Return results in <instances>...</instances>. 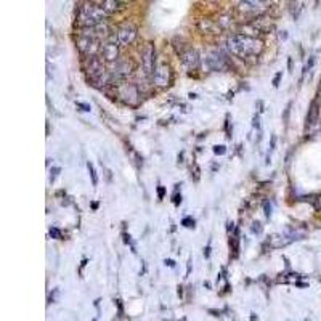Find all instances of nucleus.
Wrapping results in <instances>:
<instances>
[{"mask_svg": "<svg viewBox=\"0 0 321 321\" xmlns=\"http://www.w3.org/2000/svg\"><path fill=\"white\" fill-rule=\"evenodd\" d=\"M228 50H230L233 55L240 56V58H254L258 53L262 52V42L257 39V37H249V36H242V34H233L228 37L226 40Z\"/></svg>", "mask_w": 321, "mask_h": 321, "instance_id": "1", "label": "nucleus"}, {"mask_svg": "<svg viewBox=\"0 0 321 321\" xmlns=\"http://www.w3.org/2000/svg\"><path fill=\"white\" fill-rule=\"evenodd\" d=\"M110 14L102 8L100 4L86 2V4H80V6H79L78 22L82 28H92V26L102 24V22H104V20Z\"/></svg>", "mask_w": 321, "mask_h": 321, "instance_id": "2", "label": "nucleus"}, {"mask_svg": "<svg viewBox=\"0 0 321 321\" xmlns=\"http://www.w3.org/2000/svg\"><path fill=\"white\" fill-rule=\"evenodd\" d=\"M119 98L127 104H135L140 100V92L135 84H120L116 88Z\"/></svg>", "mask_w": 321, "mask_h": 321, "instance_id": "3", "label": "nucleus"}, {"mask_svg": "<svg viewBox=\"0 0 321 321\" xmlns=\"http://www.w3.org/2000/svg\"><path fill=\"white\" fill-rule=\"evenodd\" d=\"M103 58L108 61V63H116L119 60V39L118 34H111L108 37V42H106L102 47Z\"/></svg>", "mask_w": 321, "mask_h": 321, "instance_id": "4", "label": "nucleus"}, {"mask_svg": "<svg viewBox=\"0 0 321 321\" xmlns=\"http://www.w3.org/2000/svg\"><path fill=\"white\" fill-rule=\"evenodd\" d=\"M154 60H156V52H154V45L151 42L144 45L143 53H142V70L144 72V76H150L154 71Z\"/></svg>", "mask_w": 321, "mask_h": 321, "instance_id": "5", "label": "nucleus"}, {"mask_svg": "<svg viewBox=\"0 0 321 321\" xmlns=\"http://www.w3.org/2000/svg\"><path fill=\"white\" fill-rule=\"evenodd\" d=\"M102 47H103V45H100V40L88 39V37H79V39H78V48L87 58L96 56L98 52H102Z\"/></svg>", "mask_w": 321, "mask_h": 321, "instance_id": "6", "label": "nucleus"}, {"mask_svg": "<svg viewBox=\"0 0 321 321\" xmlns=\"http://www.w3.org/2000/svg\"><path fill=\"white\" fill-rule=\"evenodd\" d=\"M110 26L106 22L102 24L92 26V28H82L80 30V37H88V39H95V40H102L104 37H110Z\"/></svg>", "mask_w": 321, "mask_h": 321, "instance_id": "7", "label": "nucleus"}, {"mask_svg": "<svg viewBox=\"0 0 321 321\" xmlns=\"http://www.w3.org/2000/svg\"><path fill=\"white\" fill-rule=\"evenodd\" d=\"M240 12L242 13H252V14H260L265 10L270 8V2H262V0H244L238 4Z\"/></svg>", "mask_w": 321, "mask_h": 321, "instance_id": "8", "label": "nucleus"}, {"mask_svg": "<svg viewBox=\"0 0 321 321\" xmlns=\"http://www.w3.org/2000/svg\"><path fill=\"white\" fill-rule=\"evenodd\" d=\"M84 70H86L87 76L88 78L94 80L96 79L98 76L103 74L106 70L103 68V61L98 58V56H90V58H86V61H84Z\"/></svg>", "mask_w": 321, "mask_h": 321, "instance_id": "9", "label": "nucleus"}, {"mask_svg": "<svg viewBox=\"0 0 321 321\" xmlns=\"http://www.w3.org/2000/svg\"><path fill=\"white\" fill-rule=\"evenodd\" d=\"M152 82L156 84L158 87H167L170 82V68L166 63H158L154 68V72H152Z\"/></svg>", "mask_w": 321, "mask_h": 321, "instance_id": "10", "label": "nucleus"}, {"mask_svg": "<svg viewBox=\"0 0 321 321\" xmlns=\"http://www.w3.org/2000/svg\"><path fill=\"white\" fill-rule=\"evenodd\" d=\"M204 64L208 66V70L210 71H220L225 68V58L222 56V53L217 50H210L206 53L204 56Z\"/></svg>", "mask_w": 321, "mask_h": 321, "instance_id": "11", "label": "nucleus"}, {"mask_svg": "<svg viewBox=\"0 0 321 321\" xmlns=\"http://www.w3.org/2000/svg\"><path fill=\"white\" fill-rule=\"evenodd\" d=\"M136 37V28L130 22H127V24L120 26L119 30H118V39H119V45L120 47H126V45L132 44Z\"/></svg>", "mask_w": 321, "mask_h": 321, "instance_id": "12", "label": "nucleus"}, {"mask_svg": "<svg viewBox=\"0 0 321 321\" xmlns=\"http://www.w3.org/2000/svg\"><path fill=\"white\" fill-rule=\"evenodd\" d=\"M112 68H111V76H112V79L114 78H126V76H128L132 72V63L128 60H118L116 63H111Z\"/></svg>", "mask_w": 321, "mask_h": 321, "instance_id": "13", "label": "nucleus"}, {"mask_svg": "<svg viewBox=\"0 0 321 321\" xmlns=\"http://www.w3.org/2000/svg\"><path fill=\"white\" fill-rule=\"evenodd\" d=\"M182 63L185 64L188 70H198L200 66V53L194 48H188L182 53Z\"/></svg>", "mask_w": 321, "mask_h": 321, "instance_id": "14", "label": "nucleus"}, {"mask_svg": "<svg viewBox=\"0 0 321 321\" xmlns=\"http://www.w3.org/2000/svg\"><path fill=\"white\" fill-rule=\"evenodd\" d=\"M318 120H320V104H318V100H315L312 103L310 110H308V114H307V134L310 128L313 127H318Z\"/></svg>", "mask_w": 321, "mask_h": 321, "instance_id": "15", "label": "nucleus"}, {"mask_svg": "<svg viewBox=\"0 0 321 321\" xmlns=\"http://www.w3.org/2000/svg\"><path fill=\"white\" fill-rule=\"evenodd\" d=\"M198 26H200V29L202 30L204 34H206V32H209V34H217L218 30H220V28H218L214 21H210V20H201L200 22H198Z\"/></svg>", "mask_w": 321, "mask_h": 321, "instance_id": "16", "label": "nucleus"}, {"mask_svg": "<svg viewBox=\"0 0 321 321\" xmlns=\"http://www.w3.org/2000/svg\"><path fill=\"white\" fill-rule=\"evenodd\" d=\"M98 4H100V6L108 14H112L114 12L119 8V5H120L119 2H114V0H104V2H98Z\"/></svg>", "mask_w": 321, "mask_h": 321, "instance_id": "17", "label": "nucleus"}, {"mask_svg": "<svg viewBox=\"0 0 321 321\" xmlns=\"http://www.w3.org/2000/svg\"><path fill=\"white\" fill-rule=\"evenodd\" d=\"M87 167H88V172H90V177H92V183L96 186L98 185V177H96V172H95V169H94V166H92L90 162L87 164Z\"/></svg>", "mask_w": 321, "mask_h": 321, "instance_id": "18", "label": "nucleus"}, {"mask_svg": "<svg viewBox=\"0 0 321 321\" xmlns=\"http://www.w3.org/2000/svg\"><path fill=\"white\" fill-rule=\"evenodd\" d=\"M217 24H218V28L222 26V28H228L232 24V21H230V18L228 16H220L218 18V21H217Z\"/></svg>", "mask_w": 321, "mask_h": 321, "instance_id": "19", "label": "nucleus"}, {"mask_svg": "<svg viewBox=\"0 0 321 321\" xmlns=\"http://www.w3.org/2000/svg\"><path fill=\"white\" fill-rule=\"evenodd\" d=\"M214 152H216V154H218V156H222V154H225V152H226V148L222 146V144H220V146L217 144V146H214Z\"/></svg>", "mask_w": 321, "mask_h": 321, "instance_id": "20", "label": "nucleus"}, {"mask_svg": "<svg viewBox=\"0 0 321 321\" xmlns=\"http://www.w3.org/2000/svg\"><path fill=\"white\" fill-rule=\"evenodd\" d=\"M183 225H185V226H188V228H194V220H191L190 217H186V218H183Z\"/></svg>", "mask_w": 321, "mask_h": 321, "instance_id": "21", "label": "nucleus"}, {"mask_svg": "<svg viewBox=\"0 0 321 321\" xmlns=\"http://www.w3.org/2000/svg\"><path fill=\"white\" fill-rule=\"evenodd\" d=\"M252 232H254V233H260L262 232V225L258 224V222H254V224H252Z\"/></svg>", "mask_w": 321, "mask_h": 321, "instance_id": "22", "label": "nucleus"}, {"mask_svg": "<svg viewBox=\"0 0 321 321\" xmlns=\"http://www.w3.org/2000/svg\"><path fill=\"white\" fill-rule=\"evenodd\" d=\"M50 236H52V238H56L58 240L60 236H61V233H60L58 228H52V230H50Z\"/></svg>", "mask_w": 321, "mask_h": 321, "instance_id": "23", "label": "nucleus"}, {"mask_svg": "<svg viewBox=\"0 0 321 321\" xmlns=\"http://www.w3.org/2000/svg\"><path fill=\"white\" fill-rule=\"evenodd\" d=\"M50 174H52V177H50V180L53 182V180H55V177H56V175L60 174V167H55V169H52V172H50Z\"/></svg>", "mask_w": 321, "mask_h": 321, "instance_id": "24", "label": "nucleus"}, {"mask_svg": "<svg viewBox=\"0 0 321 321\" xmlns=\"http://www.w3.org/2000/svg\"><path fill=\"white\" fill-rule=\"evenodd\" d=\"M281 76H282L281 72H278L276 76H274V79H273V86H274V87H278V86H280V79H281Z\"/></svg>", "mask_w": 321, "mask_h": 321, "instance_id": "25", "label": "nucleus"}, {"mask_svg": "<svg viewBox=\"0 0 321 321\" xmlns=\"http://www.w3.org/2000/svg\"><path fill=\"white\" fill-rule=\"evenodd\" d=\"M265 216L268 217V218H270V216H272V206H270L268 202L265 204Z\"/></svg>", "mask_w": 321, "mask_h": 321, "instance_id": "26", "label": "nucleus"}, {"mask_svg": "<svg viewBox=\"0 0 321 321\" xmlns=\"http://www.w3.org/2000/svg\"><path fill=\"white\" fill-rule=\"evenodd\" d=\"M278 39L280 40H286L288 39V32H286V30H281V32L278 34Z\"/></svg>", "mask_w": 321, "mask_h": 321, "instance_id": "27", "label": "nucleus"}, {"mask_svg": "<svg viewBox=\"0 0 321 321\" xmlns=\"http://www.w3.org/2000/svg\"><path fill=\"white\" fill-rule=\"evenodd\" d=\"M313 204H315L316 209H321V196H316V200L313 201Z\"/></svg>", "mask_w": 321, "mask_h": 321, "instance_id": "28", "label": "nucleus"}, {"mask_svg": "<svg viewBox=\"0 0 321 321\" xmlns=\"http://www.w3.org/2000/svg\"><path fill=\"white\" fill-rule=\"evenodd\" d=\"M78 106H80V108H82L84 111H90V106H88V104H84V103H78Z\"/></svg>", "mask_w": 321, "mask_h": 321, "instance_id": "29", "label": "nucleus"}, {"mask_svg": "<svg viewBox=\"0 0 321 321\" xmlns=\"http://www.w3.org/2000/svg\"><path fill=\"white\" fill-rule=\"evenodd\" d=\"M209 256H210V248L208 246V248L204 249V257H206V258H209Z\"/></svg>", "mask_w": 321, "mask_h": 321, "instance_id": "30", "label": "nucleus"}, {"mask_svg": "<svg viewBox=\"0 0 321 321\" xmlns=\"http://www.w3.org/2000/svg\"><path fill=\"white\" fill-rule=\"evenodd\" d=\"M158 193H159V198H162V196H164V188H162V186H159Z\"/></svg>", "mask_w": 321, "mask_h": 321, "instance_id": "31", "label": "nucleus"}, {"mask_svg": "<svg viewBox=\"0 0 321 321\" xmlns=\"http://www.w3.org/2000/svg\"><path fill=\"white\" fill-rule=\"evenodd\" d=\"M166 265H169V266H174V260H166Z\"/></svg>", "mask_w": 321, "mask_h": 321, "instance_id": "32", "label": "nucleus"}]
</instances>
